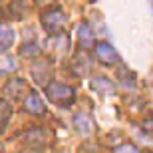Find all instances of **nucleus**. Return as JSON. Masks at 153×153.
<instances>
[{
    "mask_svg": "<svg viewBox=\"0 0 153 153\" xmlns=\"http://www.w3.org/2000/svg\"><path fill=\"white\" fill-rule=\"evenodd\" d=\"M24 143H26V147L34 149V151H44L46 143H48V133L42 127H32V129L24 131Z\"/></svg>",
    "mask_w": 153,
    "mask_h": 153,
    "instance_id": "20e7f679",
    "label": "nucleus"
},
{
    "mask_svg": "<svg viewBox=\"0 0 153 153\" xmlns=\"http://www.w3.org/2000/svg\"><path fill=\"white\" fill-rule=\"evenodd\" d=\"M42 28L48 32V34H60L66 26V14L60 6H52V8H46L42 12Z\"/></svg>",
    "mask_w": 153,
    "mask_h": 153,
    "instance_id": "f03ea898",
    "label": "nucleus"
},
{
    "mask_svg": "<svg viewBox=\"0 0 153 153\" xmlns=\"http://www.w3.org/2000/svg\"><path fill=\"white\" fill-rule=\"evenodd\" d=\"M10 117H12V103L8 100H0V133L6 129Z\"/></svg>",
    "mask_w": 153,
    "mask_h": 153,
    "instance_id": "4468645a",
    "label": "nucleus"
},
{
    "mask_svg": "<svg viewBox=\"0 0 153 153\" xmlns=\"http://www.w3.org/2000/svg\"><path fill=\"white\" fill-rule=\"evenodd\" d=\"M8 12H10V18L22 20V18L26 16V2H24V0H12Z\"/></svg>",
    "mask_w": 153,
    "mask_h": 153,
    "instance_id": "2eb2a0df",
    "label": "nucleus"
},
{
    "mask_svg": "<svg viewBox=\"0 0 153 153\" xmlns=\"http://www.w3.org/2000/svg\"><path fill=\"white\" fill-rule=\"evenodd\" d=\"M14 44V30L8 24H0V52H8Z\"/></svg>",
    "mask_w": 153,
    "mask_h": 153,
    "instance_id": "f8f14e48",
    "label": "nucleus"
},
{
    "mask_svg": "<svg viewBox=\"0 0 153 153\" xmlns=\"http://www.w3.org/2000/svg\"><path fill=\"white\" fill-rule=\"evenodd\" d=\"M52 76H54V70H52L50 60L42 58V60H36V62L32 64V78H34V82L40 84L42 88H46V85L52 82Z\"/></svg>",
    "mask_w": 153,
    "mask_h": 153,
    "instance_id": "7ed1b4c3",
    "label": "nucleus"
},
{
    "mask_svg": "<svg viewBox=\"0 0 153 153\" xmlns=\"http://www.w3.org/2000/svg\"><path fill=\"white\" fill-rule=\"evenodd\" d=\"M48 48H54L58 54H62V52H66L70 48V42H68V38H66L64 32H60V34H52V38L48 40Z\"/></svg>",
    "mask_w": 153,
    "mask_h": 153,
    "instance_id": "ddd939ff",
    "label": "nucleus"
},
{
    "mask_svg": "<svg viewBox=\"0 0 153 153\" xmlns=\"http://www.w3.org/2000/svg\"><path fill=\"white\" fill-rule=\"evenodd\" d=\"M114 153H141V151H139V147L133 145V143H121V145H117V147L114 149Z\"/></svg>",
    "mask_w": 153,
    "mask_h": 153,
    "instance_id": "f3484780",
    "label": "nucleus"
},
{
    "mask_svg": "<svg viewBox=\"0 0 153 153\" xmlns=\"http://www.w3.org/2000/svg\"><path fill=\"white\" fill-rule=\"evenodd\" d=\"M119 79H121L123 84H127V88H133V84H135V78L131 74H127V70H121V72H119Z\"/></svg>",
    "mask_w": 153,
    "mask_h": 153,
    "instance_id": "a211bd4d",
    "label": "nucleus"
},
{
    "mask_svg": "<svg viewBox=\"0 0 153 153\" xmlns=\"http://www.w3.org/2000/svg\"><path fill=\"white\" fill-rule=\"evenodd\" d=\"M143 129H145V133H149V131H151V119H145V123H143Z\"/></svg>",
    "mask_w": 153,
    "mask_h": 153,
    "instance_id": "6ab92c4d",
    "label": "nucleus"
},
{
    "mask_svg": "<svg viewBox=\"0 0 153 153\" xmlns=\"http://www.w3.org/2000/svg\"><path fill=\"white\" fill-rule=\"evenodd\" d=\"M0 153H2V143H0Z\"/></svg>",
    "mask_w": 153,
    "mask_h": 153,
    "instance_id": "aec40b11",
    "label": "nucleus"
},
{
    "mask_svg": "<svg viewBox=\"0 0 153 153\" xmlns=\"http://www.w3.org/2000/svg\"><path fill=\"white\" fill-rule=\"evenodd\" d=\"M20 54L22 56H36V54H40V46L36 42H28L20 48Z\"/></svg>",
    "mask_w": 153,
    "mask_h": 153,
    "instance_id": "dca6fc26",
    "label": "nucleus"
},
{
    "mask_svg": "<svg viewBox=\"0 0 153 153\" xmlns=\"http://www.w3.org/2000/svg\"><path fill=\"white\" fill-rule=\"evenodd\" d=\"M90 88L94 91H97L100 96H114L117 88L114 85V82L105 76H97V78H91L90 79Z\"/></svg>",
    "mask_w": 153,
    "mask_h": 153,
    "instance_id": "6e6552de",
    "label": "nucleus"
},
{
    "mask_svg": "<svg viewBox=\"0 0 153 153\" xmlns=\"http://www.w3.org/2000/svg\"><path fill=\"white\" fill-rule=\"evenodd\" d=\"M72 66H74L78 76H85V74H90L91 66H94V60H91V56L85 50H82L74 56V64H72Z\"/></svg>",
    "mask_w": 153,
    "mask_h": 153,
    "instance_id": "9b49d317",
    "label": "nucleus"
},
{
    "mask_svg": "<svg viewBox=\"0 0 153 153\" xmlns=\"http://www.w3.org/2000/svg\"><path fill=\"white\" fill-rule=\"evenodd\" d=\"M96 56L103 66H114L119 62V54L109 42H97L96 44Z\"/></svg>",
    "mask_w": 153,
    "mask_h": 153,
    "instance_id": "39448f33",
    "label": "nucleus"
},
{
    "mask_svg": "<svg viewBox=\"0 0 153 153\" xmlns=\"http://www.w3.org/2000/svg\"><path fill=\"white\" fill-rule=\"evenodd\" d=\"M78 42L82 50H90L91 46H96V34L88 22H82L78 28Z\"/></svg>",
    "mask_w": 153,
    "mask_h": 153,
    "instance_id": "9d476101",
    "label": "nucleus"
},
{
    "mask_svg": "<svg viewBox=\"0 0 153 153\" xmlns=\"http://www.w3.org/2000/svg\"><path fill=\"white\" fill-rule=\"evenodd\" d=\"M2 91H4V96L8 97V100L16 102V100H20V97L28 91V84H26V79H22V78H10L6 82Z\"/></svg>",
    "mask_w": 153,
    "mask_h": 153,
    "instance_id": "423d86ee",
    "label": "nucleus"
},
{
    "mask_svg": "<svg viewBox=\"0 0 153 153\" xmlns=\"http://www.w3.org/2000/svg\"><path fill=\"white\" fill-rule=\"evenodd\" d=\"M46 96L52 103L56 105H72V102L76 100V90L68 84H60V82H50L46 85Z\"/></svg>",
    "mask_w": 153,
    "mask_h": 153,
    "instance_id": "f257e3e1",
    "label": "nucleus"
},
{
    "mask_svg": "<svg viewBox=\"0 0 153 153\" xmlns=\"http://www.w3.org/2000/svg\"><path fill=\"white\" fill-rule=\"evenodd\" d=\"M72 123H74V129L82 135H90L94 131V119H91L90 114L85 111H78V114L72 117Z\"/></svg>",
    "mask_w": 153,
    "mask_h": 153,
    "instance_id": "1a4fd4ad",
    "label": "nucleus"
},
{
    "mask_svg": "<svg viewBox=\"0 0 153 153\" xmlns=\"http://www.w3.org/2000/svg\"><path fill=\"white\" fill-rule=\"evenodd\" d=\"M24 109L32 115H44L46 114V105L36 90H28V94L24 97Z\"/></svg>",
    "mask_w": 153,
    "mask_h": 153,
    "instance_id": "0eeeda50",
    "label": "nucleus"
}]
</instances>
